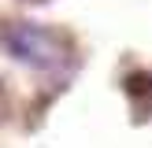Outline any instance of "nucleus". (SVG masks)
<instances>
[{
    "label": "nucleus",
    "instance_id": "f257e3e1",
    "mask_svg": "<svg viewBox=\"0 0 152 148\" xmlns=\"http://www.w3.org/2000/svg\"><path fill=\"white\" fill-rule=\"evenodd\" d=\"M0 37H4V48L11 52L15 59L30 63V67H41V70H67V63H71L67 44L56 41L48 30L34 26V22H7V26L0 30Z\"/></svg>",
    "mask_w": 152,
    "mask_h": 148
}]
</instances>
